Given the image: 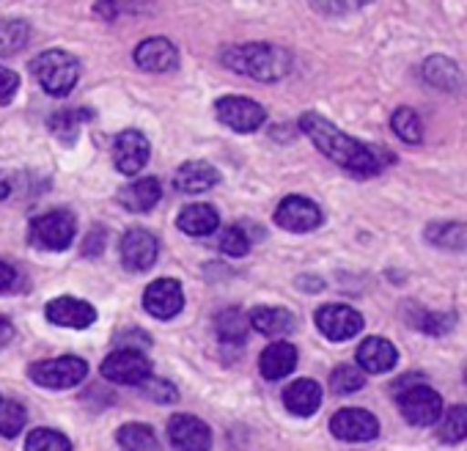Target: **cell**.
<instances>
[{
    "instance_id": "32",
    "label": "cell",
    "mask_w": 467,
    "mask_h": 451,
    "mask_svg": "<svg viewBox=\"0 0 467 451\" xmlns=\"http://www.w3.org/2000/svg\"><path fill=\"white\" fill-rule=\"evenodd\" d=\"M31 28L23 20H9V23H0V58L15 56L28 45Z\"/></svg>"
},
{
    "instance_id": "37",
    "label": "cell",
    "mask_w": 467,
    "mask_h": 451,
    "mask_svg": "<svg viewBox=\"0 0 467 451\" xmlns=\"http://www.w3.org/2000/svg\"><path fill=\"white\" fill-rule=\"evenodd\" d=\"M220 251L225 257H234V259H240L251 251V237L245 235V229H240V226H228V229H223L220 235Z\"/></svg>"
},
{
    "instance_id": "24",
    "label": "cell",
    "mask_w": 467,
    "mask_h": 451,
    "mask_svg": "<svg viewBox=\"0 0 467 451\" xmlns=\"http://www.w3.org/2000/svg\"><path fill=\"white\" fill-rule=\"evenodd\" d=\"M295 366H297V350L289 341L270 344L259 358V369L265 380H284L286 374L295 372Z\"/></svg>"
},
{
    "instance_id": "10",
    "label": "cell",
    "mask_w": 467,
    "mask_h": 451,
    "mask_svg": "<svg viewBox=\"0 0 467 451\" xmlns=\"http://www.w3.org/2000/svg\"><path fill=\"white\" fill-rule=\"evenodd\" d=\"M330 432L344 443H366L379 435V421L363 407H344L330 418Z\"/></svg>"
},
{
    "instance_id": "25",
    "label": "cell",
    "mask_w": 467,
    "mask_h": 451,
    "mask_svg": "<svg viewBox=\"0 0 467 451\" xmlns=\"http://www.w3.org/2000/svg\"><path fill=\"white\" fill-rule=\"evenodd\" d=\"M251 325L262 336H286L297 328V317L278 306H262L251 311Z\"/></svg>"
},
{
    "instance_id": "44",
    "label": "cell",
    "mask_w": 467,
    "mask_h": 451,
    "mask_svg": "<svg viewBox=\"0 0 467 451\" xmlns=\"http://www.w3.org/2000/svg\"><path fill=\"white\" fill-rule=\"evenodd\" d=\"M311 4L322 15H341V12H347V0H311Z\"/></svg>"
},
{
    "instance_id": "30",
    "label": "cell",
    "mask_w": 467,
    "mask_h": 451,
    "mask_svg": "<svg viewBox=\"0 0 467 451\" xmlns=\"http://www.w3.org/2000/svg\"><path fill=\"white\" fill-rule=\"evenodd\" d=\"M437 437L442 443H459L467 437V404H453L442 413L440 426H437Z\"/></svg>"
},
{
    "instance_id": "7",
    "label": "cell",
    "mask_w": 467,
    "mask_h": 451,
    "mask_svg": "<svg viewBox=\"0 0 467 451\" xmlns=\"http://www.w3.org/2000/svg\"><path fill=\"white\" fill-rule=\"evenodd\" d=\"M102 377L116 385H140L151 377V361L143 350L119 347L102 361Z\"/></svg>"
},
{
    "instance_id": "8",
    "label": "cell",
    "mask_w": 467,
    "mask_h": 451,
    "mask_svg": "<svg viewBox=\"0 0 467 451\" xmlns=\"http://www.w3.org/2000/svg\"><path fill=\"white\" fill-rule=\"evenodd\" d=\"M217 119L234 132H256L267 121V110L251 97H220L214 102Z\"/></svg>"
},
{
    "instance_id": "36",
    "label": "cell",
    "mask_w": 467,
    "mask_h": 451,
    "mask_svg": "<svg viewBox=\"0 0 467 451\" xmlns=\"http://www.w3.org/2000/svg\"><path fill=\"white\" fill-rule=\"evenodd\" d=\"M363 385H366V374H363L360 366L344 363V366H338V369L330 374V388H333L336 393H341V396L355 393V391H360Z\"/></svg>"
},
{
    "instance_id": "40",
    "label": "cell",
    "mask_w": 467,
    "mask_h": 451,
    "mask_svg": "<svg viewBox=\"0 0 467 451\" xmlns=\"http://www.w3.org/2000/svg\"><path fill=\"white\" fill-rule=\"evenodd\" d=\"M23 289V273L0 259V292H20Z\"/></svg>"
},
{
    "instance_id": "41",
    "label": "cell",
    "mask_w": 467,
    "mask_h": 451,
    "mask_svg": "<svg viewBox=\"0 0 467 451\" xmlns=\"http://www.w3.org/2000/svg\"><path fill=\"white\" fill-rule=\"evenodd\" d=\"M17 89H20L17 72H12V69H6V67H0V105L12 102L15 94H17Z\"/></svg>"
},
{
    "instance_id": "9",
    "label": "cell",
    "mask_w": 467,
    "mask_h": 451,
    "mask_svg": "<svg viewBox=\"0 0 467 451\" xmlns=\"http://www.w3.org/2000/svg\"><path fill=\"white\" fill-rule=\"evenodd\" d=\"M275 223L292 235H306L322 226V209L306 195H286L275 209Z\"/></svg>"
},
{
    "instance_id": "17",
    "label": "cell",
    "mask_w": 467,
    "mask_h": 451,
    "mask_svg": "<svg viewBox=\"0 0 467 451\" xmlns=\"http://www.w3.org/2000/svg\"><path fill=\"white\" fill-rule=\"evenodd\" d=\"M135 64L143 69V72H151V75H162V72H171L179 67V50L171 39L165 37H151V39H143L138 47H135Z\"/></svg>"
},
{
    "instance_id": "42",
    "label": "cell",
    "mask_w": 467,
    "mask_h": 451,
    "mask_svg": "<svg viewBox=\"0 0 467 451\" xmlns=\"http://www.w3.org/2000/svg\"><path fill=\"white\" fill-rule=\"evenodd\" d=\"M116 341H119L121 347H130V350H146V347L151 344V339H149L143 330H127V333H121Z\"/></svg>"
},
{
    "instance_id": "35",
    "label": "cell",
    "mask_w": 467,
    "mask_h": 451,
    "mask_svg": "<svg viewBox=\"0 0 467 451\" xmlns=\"http://www.w3.org/2000/svg\"><path fill=\"white\" fill-rule=\"evenodd\" d=\"M88 116H91L88 110H61V113H56V116L50 119V127H53V132H56L58 138H64L67 143H72V141L78 138V132H80V127H83V121H86Z\"/></svg>"
},
{
    "instance_id": "22",
    "label": "cell",
    "mask_w": 467,
    "mask_h": 451,
    "mask_svg": "<svg viewBox=\"0 0 467 451\" xmlns=\"http://www.w3.org/2000/svg\"><path fill=\"white\" fill-rule=\"evenodd\" d=\"M284 404L292 415H300V418H308L319 410L322 404V388L317 380H295L286 391H284Z\"/></svg>"
},
{
    "instance_id": "26",
    "label": "cell",
    "mask_w": 467,
    "mask_h": 451,
    "mask_svg": "<svg viewBox=\"0 0 467 451\" xmlns=\"http://www.w3.org/2000/svg\"><path fill=\"white\" fill-rule=\"evenodd\" d=\"M248 328H254L251 317H245L240 309H225L214 317V330L225 344H243L248 339Z\"/></svg>"
},
{
    "instance_id": "46",
    "label": "cell",
    "mask_w": 467,
    "mask_h": 451,
    "mask_svg": "<svg viewBox=\"0 0 467 451\" xmlns=\"http://www.w3.org/2000/svg\"><path fill=\"white\" fill-rule=\"evenodd\" d=\"M371 0H347V9H360V6H368Z\"/></svg>"
},
{
    "instance_id": "11",
    "label": "cell",
    "mask_w": 467,
    "mask_h": 451,
    "mask_svg": "<svg viewBox=\"0 0 467 451\" xmlns=\"http://www.w3.org/2000/svg\"><path fill=\"white\" fill-rule=\"evenodd\" d=\"M317 328L330 341H347V339H355L363 330V317L349 306L330 303V306H322L317 311Z\"/></svg>"
},
{
    "instance_id": "39",
    "label": "cell",
    "mask_w": 467,
    "mask_h": 451,
    "mask_svg": "<svg viewBox=\"0 0 467 451\" xmlns=\"http://www.w3.org/2000/svg\"><path fill=\"white\" fill-rule=\"evenodd\" d=\"M140 388H143V393H146L149 399L162 402V404H168V402H176V399H179V391H176L168 380L149 377L146 383H140Z\"/></svg>"
},
{
    "instance_id": "27",
    "label": "cell",
    "mask_w": 467,
    "mask_h": 451,
    "mask_svg": "<svg viewBox=\"0 0 467 451\" xmlns=\"http://www.w3.org/2000/svg\"><path fill=\"white\" fill-rule=\"evenodd\" d=\"M116 440H119L121 451H162L154 429L146 424H124L116 432Z\"/></svg>"
},
{
    "instance_id": "4",
    "label": "cell",
    "mask_w": 467,
    "mask_h": 451,
    "mask_svg": "<svg viewBox=\"0 0 467 451\" xmlns=\"http://www.w3.org/2000/svg\"><path fill=\"white\" fill-rule=\"evenodd\" d=\"M78 226L75 215L67 209H53L31 223V243L45 251H67L75 243Z\"/></svg>"
},
{
    "instance_id": "14",
    "label": "cell",
    "mask_w": 467,
    "mask_h": 451,
    "mask_svg": "<svg viewBox=\"0 0 467 451\" xmlns=\"http://www.w3.org/2000/svg\"><path fill=\"white\" fill-rule=\"evenodd\" d=\"M143 309L157 320H173L184 309L182 284L173 278H157L143 292Z\"/></svg>"
},
{
    "instance_id": "29",
    "label": "cell",
    "mask_w": 467,
    "mask_h": 451,
    "mask_svg": "<svg viewBox=\"0 0 467 451\" xmlns=\"http://www.w3.org/2000/svg\"><path fill=\"white\" fill-rule=\"evenodd\" d=\"M390 130L399 135V141H404L410 146H418L423 141V121L412 108H399L390 116Z\"/></svg>"
},
{
    "instance_id": "15",
    "label": "cell",
    "mask_w": 467,
    "mask_h": 451,
    "mask_svg": "<svg viewBox=\"0 0 467 451\" xmlns=\"http://www.w3.org/2000/svg\"><path fill=\"white\" fill-rule=\"evenodd\" d=\"M160 254V243L151 232L146 229H130L121 237V265L130 273H143L157 262Z\"/></svg>"
},
{
    "instance_id": "45",
    "label": "cell",
    "mask_w": 467,
    "mask_h": 451,
    "mask_svg": "<svg viewBox=\"0 0 467 451\" xmlns=\"http://www.w3.org/2000/svg\"><path fill=\"white\" fill-rule=\"evenodd\" d=\"M12 339H15V325L6 317H0V350L12 344Z\"/></svg>"
},
{
    "instance_id": "20",
    "label": "cell",
    "mask_w": 467,
    "mask_h": 451,
    "mask_svg": "<svg viewBox=\"0 0 467 451\" xmlns=\"http://www.w3.org/2000/svg\"><path fill=\"white\" fill-rule=\"evenodd\" d=\"M396 363H399V352H396V347L388 339L371 336V339H366L358 347V366L363 372L382 374V372H390Z\"/></svg>"
},
{
    "instance_id": "1",
    "label": "cell",
    "mask_w": 467,
    "mask_h": 451,
    "mask_svg": "<svg viewBox=\"0 0 467 451\" xmlns=\"http://www.w3.org/2000/svg\"><path fill=\"white\" fill-rule=\"evenodd\" d=\"M297 124L327 160H333L338 168H344L352 176L368 179V176H377L388 163H393V154L388 149L368 146L358 138H349L319 113H303Z\"/></svg>"
},
{
    "instance_id": "12",
    "label": "cell",
    "mask_w": 467,
    "mask_h": 451,
    "mask_svg": "<svg viewBox=\"0 0 467 451\" xmlns=\"http://www.w3.org/2000/svg\"><path fill=\"white\" fill-rule=\"evenodd\" d=\"M151 154V146L143 132L138 130H124L113 141V163L124 176H135L146 168Z\"/></svg>"
},
{
    "instance_id": "47",
    "label": "cell",
    "mask_w": 467,
    "mask_h": 451,
    "mask_svg": "<svg viewBox=\"0 0 467 451\" xmlns=\"http://www.w3.org/2000/svg\"><path fill=\"white\" fill-rule=\"evenodd\" d=\"M9 190H12V187H9V182H6L4 176H0V201H4V198L9 195Z\"/></svg>"
},
{
    "instance_id": "18",
    "label": "cell",
    "mask_w": 467,
    "mask_h": 451,
    "mask_svg": "<svg viewBox=\"0 0 467 451\" xmlns=\"http://www.w3.org/2000/svg\"><path fill=\"white\" fill-rule=\"evenodd\" d=\"M420 75H423V80L431 89L445 91V94H459L464 89V75L456 67V61H451L448 56H431V58H426Z\"/></svg>"
},
{
    "instance_id": "34",
    "label": "cell",
    "mask_w": 467,
    "mask_h": 451,
    "mask_svg": "<svg viewBox=\"0 0 467 451\" xmlns=\"http://www.w3.org/2000/svg\"><path fill=\"white\" fill-rule=\"evenodd\" d=\"M28 424V413L20 402L15 399H0V435L4 437H17Z\"/></svg>"
},
{
    "instance_id": "33",
    "label": "cell",
    "mask_w": 467,
    "mask_h": 451,
    "mask_svg": "<svg viewBox=\"0 0 467 451\" xmlns=\"http://www.w3.org/2000/svg\"><path fill=\"white\" fill-rule=\"evenodd\" d=\"M26 451H72V443L64 432L39 426L26 437Z\"/></svg>"
},
{
    "instance_id": "3",
    "label": "cell",
    "mask_w": 467,
    "mask_h": 451,
    "mask_svg": "<svg viewBox=\"0 0 467 451\" xmlns=\"http://www.w3.org/2000/svg\"><path fill=\"white\" fill-rule=\"evenodd\" d=\"M31 72L50 97H67L80 80V61L67 50H45L31 64Z\"/></svg>"
},
{
    "instance_id": "31",
    "label": "cell",
    "mask_w": 467,
    "mask_h": 451,
    "mask_svg": "<svg viewBox=\"0 0 467 451\" xmlns=\"http://www.w3.org/2000/svg\"><path fill=\"white\" fill-rule=\"evenodd\" d=\"M154 9V0H97L94 12L102 20H119L121 15H146Z\"/></svg>"
},
{
    "instance_id": "16",
    "label": "cell",
    "mask_w": 467,
    "mask_h": 451,
    "mask_svg": "<svg viewBox=\"0 0 467 451\" xmlns=\"http://www.w3.org/2000/svg\"><path fill=\"white\" fill-rule=\"evenodd\" d=\"M45 317L58 325V328H72V330H86L97 322V309L86 300H78V298H56L47 303L45 309Z\"/></svg>"
},
{
    "instance_id": "13",
    "label": "cell",
    "mask_w": 467,
    "mask_h": 451,
    "mask_svg": "<svg viewBox=\"0 0 467 451\" xmlns=\"http://www.w3.org/2000/svg\"><path fill=\"white\" fill-rule=\"evenodd\" d=\"M168 440L173 451H209L212 448V429L187 413H179L168 421Z\"/></svg>"
},
{
    "instance_id": "6",
    "label": "cell",
    "mask_w": 467,
    "mask_h": 451,
    "mask_svg": "<svg viewBox=\"0 0 467 451\" xmlns=\"http://www.w3.org/2000/svg\"><path fill=\"white\" fill-rule=\"evenodd\" d=\"M399 407L412 426H431L442 418V396L420 380L399 391Z\"/></svg>"
},
{
    "instance_id": "5",
    "label": "cell",
    "mask_w": 467,
    "mask_h": 451,
    "mask_svg": "<svg viewBox=\"0 0 467 451\" xmlns=\"http://www.w3.org/2000/svg\"><path fill=\"white\" fill-rule=\"evenodd\" d=\"M88 374V363L83 358L75 355H64V358H50V361H39L28 369V377L50 391H64V388H75L86 380Z\"/></svg>"
},
{
    "instance_id": "21",
    "label": "cell",
    "mask_w": 467,
    "mask_h": 451,
    "mask_svg": "<svg viewBox=\"0 0 467 451\" xmlns=\"http://www.w3.org/2000/svg\"><path fill=\"white\" fill-rule=\"evenodd\" d=\"M162 198V187L154 176H143V179H135L132 184L121 187L119 190V204L127 209V212H149L160 204Z\"/></svg>"
},
{
    "instance_id": "38",
    "label": "cell",
    "mask_w": 467,
    "mask_h": 451,
    "mask_svg": "<svg viewBox=\"0 0 467 451\" xmlns=\"http://www.w3.org/2000/svg\"><path fill=\"white\" fill-rule=\"evenodd\" d=\"M456 317L453 314H429V311H418L412 317V325L423 333H431V336H440V333H448L453 328Z\"/></svg>"
},
{
    "instance_id": "19",
    "label": "cell",
    "mask_w": 467,
    "mask_h": 451,
    "mask_svg": "<svg viewBox=\"0 0 467 451\" xmlns=\"http://www.w3.org/2000/svg\"><path fill=\"white\" fill-rule=\"evenodd\" d=\"M217 182H220L217 168L209 165V163H201V160H190V163L179 165V171L173 173V187H176L179 193H187V195L206 193V190H212Z\"/></svg>"
},
{
    "instance_id": "23",
    "label": "cell",
    "mask_w": 467,
    "mask_h": 451,
    "mask_svg": "<svg viewBox=\"0 0 467 451\" xmlns=\"http://www.w3.org/2000/svg\"><path fill=\"white\" fill-rule=\"evenodd\" d=\"M176 226L190 235V237H209L217 232V226H220V215L212 204H190L179 212L176 217Z\"/></svg>"
},
{
    "instance_id": "2",
    "label": "cell",
    "mask_w": 467,
    "mask_h": 451,
    "mask_svg": "<svg viewBox=\"0 0 467 451\" xmlns=\"http://www.w3.org/2000/svg\"><path fill=\"white\" fill-rule=\"evenodd\" d=\"M220 61L231 72L245 75L256 83H278L292 72V53L278 45H265V42L231 45L223 50Z\"/></svg>"
},
{
    "instance_id": "28",
    "label": "cell",
    "mask_w": 467,
    "mask_h": 451,
    "mask_svg": "<svg viewBox=\"0 0 467 451\" xmlns=\"http://www.w3.org/2000/svg\"><path fill=\"white\" fill-rule=\"evenodd\" d=\"M426 240L451 248V251H467V226L464 223H437L426 229Z\"/></svg>"
},
{
    "instance_id": "43",
    "label": "cell",
    "mask_w": 467,
    "mask_h": 451,
    "mask_svg": "<svg viewBox=\"0 0 467 451\" xmlns=\"http://www.w3.org/2000/svg\"><path fill=\"white\" fill-rule=\"evenodd\" d=\"M102 248H105V232L94 229V232L88 235L86 246H83V254H86V257H99V254H102Z\"/></svg>"
}]
</instances>
